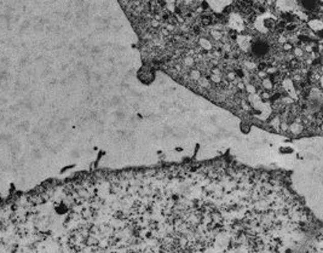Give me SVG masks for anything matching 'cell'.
<instances>
[{
    "mask_svg": "<svg viewBox=\"0 0 323 253\" xmlns=\"http://www.w3.org/2000/svg\"><path fill=\"white\" fill-rule=\"evenodd\" d=\"M269 50H270L269 44L267 42H264V40H261V39L256 40V42L253 43V45H252L253 55L256 56V57H264L269 52Z\"/></svg>",
    "mask_w": 323,
    "mask_h": 253,
    "instance_id": "1",
    "label": "cell"
},
{
    "mask_svg": "<svg viewBox=\"0 0 323 253\" xmlns=\"http://www.w3.org/2000/svg\"><path fill=\"white\" fill-rule=\"evenodd\" d=\"M306 11H315L317 9V0H300Z\"/></svg>",
    "mask_w": 323,
    "mask_h": 253,
    "instance_id": "2",
    "label": "cell"
}]
</instances>
